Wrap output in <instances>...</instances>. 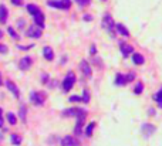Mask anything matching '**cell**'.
Wrapping results in <instances>:
<instances>
[{"instance_id": "cell-27", "label": "cell", "mask_w": 162, "mask_h": 146, "mask_svg": "<svg viewBox=\"0 0 162 146\" xmlns=\"http://www.w3.org/2000/svg\"><path fill=\"white\" fill-rule=\"evenodd\" d=\"M7 33H9V34H10L14 40H19V34L14 31V29H13V27H9V29H7Z\"/></svg>"}, {"instance_id": "cell-26", "label": "cell", "mask_w": 162, "mask_h": 146, "mask_svg": "<svg viewBox=\"0 0 162 146\" xmlns=\"http://www.w3.org/2000/svg\"><path fill=\"white\" fill-rule=\"evenodd\" d=\"M81 101H82V102H85V104H88V102H90V91H88V89H84V91H82Z\"/></svg>"}, {"instance_id": "cell-30", "label": "cell", "mask_w": 162, "mask_h": 146, "mask_svg": "<svg viewBox=\"0 0 162 146\" xmlns=\"http://www.w3.org/2000/svg\"><path fill=\"white\" fill-rule=\"evenodd\" d=\"M80 101H81V97H78V95L70 97V102H80Z\"/></svg>"}, {"instance_id": "cell-33", "label": "cell", "mask_w": 162, "mask_h": 146, "mask_svg": "<svg viewBox=\"0 0 162 146\" xmlns=\"http://www.w3.org/2000/svg\"><path fill=\"white\" fill-rule=\"evenodd\" d=\"M90 53L94 55L95 53H97V48H95V44H91V47H90Z\"/></svg>"}, {"instance_id": "cell-31", "label": "cell", "mask_w": 162, "mask_h": 146, "mask_svg": "<svg viewBox=\"0 0 162 146\" xmlns=\"http://www.w3.org/2000/svg\"><path fill=\"white\" fill-rule=\"evenodd\" d=\"M7 51H9L7 46H4V44H0V53H1V54H6Z\"/></svg>"}, {"instance_id": "cell-28", "label": "cell", "mask_w": 162, "mask_h": 146, "mask_svg": "<svg viewBox=\"0 0 162 146\" xmlns=\"http://www.w3.org/2000/svg\"><path fill=\"white\" fill-rule=\"evenodd\" d=\"M74 1H76L80 7H84L85 4H90V0H74Z\"/></svg>"}, {"instance_id": "cell-10", "label": "cell", "mask_w": 162, "mask_h": 146, "mask_svg": "<svg viewBox=\"0 0 162 146\" xmlns=\"http://www.w3.org/2000/svg\"><path fill=\"white\" fill-rule=\"evenodd\" d=\"M6 87H7V89H9L16 98H20V91H19V88L16 87L14 82H12L10 80H7V81H6Z\"/></svg>"}, {"instance_id": "cell-23", "label": "cell", "mask_w": 162, "mask_h": 146, "mask_svg": "<svg viewBox=\"0 0 162 146\" xmlns=\"http://www.w3.org/2000/svg\"><path fill=\"white\" fill-rule=\"evenodd\" d=\"M154 99L158 102V105H159V108H162V88L154 95Z\"/></svg>"}, {"instance_id": "cell-4", "label": "cell", "mask_w": 162, "mask_h": 146, "mask_svg": "<svg viewBox=\"0 0 162 146\" xmlns=\"http://www.w3.org/2000/svg\"><path fill=\"white\" fill-rule=\"evenodd\" d=\"M74 82H76V77H74V74H73V72H68V74L65 75V78L63 80V84H61L63 91H64V92H68V91L73 88Z\"/></svg>"}, {"instance_id": "cell-36", "label": "cell", "mask_w": 162, "mask_h": 146, "mask_svg": "<svg viewBox=\"0 0 162 146\" xmlns=\"http://www.w3.org/2000/svg\"><path fill=\"white\" fill-rule=\"evenodd\" d=\"M1 37H3V31L0 30V40H1Z\"/></svg>"}, {"instance_id": "cell-29", "label": "cell", "mask_w": 162, "mask_h": 146, "mask_svg": "<svg viewBox=\"0 0 162 146\" xmlns=\"http://www.w3.org/2000/svg\"><path fill=\"white\" fill-rule=\"evenodd\" d=\"M125 80H127V82L134 81V80H135V74H134V72H130L128 75H125Z\"/></svg>"}, {"instance_id": "cell-14", "label": "cell", "mask_w": 162, "mask_h": 146, "mask_svg": "<svg viewBox=\"0 0 162 146\" xmlns=\"http://www.w3.org/2000/svg\"><path fill=\"white\" fill-rule=\"evenodd\" d=\"M81 112V108H68V109H65L61 112L63 116H76L77 118V115Z\"/></svg>"}, {"instance_id": "cell-13", "label": "cell", "mask_w": 162, "mask_h": 146, "mask_svg": "<svg viewBox=\"0 0 162 146\" xmlns=\"http://www.w3.org/2000/svg\"><path fill=\"white\" fill-rule=\"evenodd\" d=\"M121 54L124 55V57H130L131 54H132V51H134V48L131 47L130 44H125V43H121Z\"/></svg>"}, {"instance_id": "cell-21", "label": "cell", "mask_w": 162, "mask_h": 146, "mask_svg": "<svg viewBox=\"0 0 162 146\" xmlns=\"http://www.w3.org/2000/svg\"><path fill=\"white\" fill-rule=\"evenodd\" d=\"M94 126H95V123H94V122L88 123V126L85 128V136H88V138H91V136H93V130H94Z\"/></svg>"}, {"instance_id": "cell-16", "label": "cell", "mask_w": 162, "mask_h": 146, "mask_svg": "<svg viewBox=\"0 0 162 146\" xmlns=\"http://www.w3.org/2000/svg\"><path fill=\"white\" fill-rule=\"evenodd\" d=\"M43 55H44V58L47 61H53L54 60V53H53L51 47H44L43 48Z\"/></svg>"}, {"instance_id": "cell-17", "label": "cell", "mask_w": 162, "mask_h": 146, "mask_svg": "<svg viewBox=\"0 0 162 146\" xmlns=\"http://www.w3.org/2000/svg\"><path fill=\"white\" fill-rule=\"evenodd\" d=\"M132 61H134V64L142 65L144 63H145V58H144L141 54H138V53H134V54H132Z\"/></svg>"}, {"instance_id": "cell-1", "label": "cell", "mask_w": 162, "mask_h": 146, "mask_svg": "<svg viewBox=\"0 0 162 146\" xmlns=\"http://www.w3.org/2000/svg\"><path fill=\"white\" fill-rule=\"evenodd\" d=\"M102 27L110 33L113 37H115V23H114L111 14H108V13L104 14V17H102Z\"/></svg>"}, {"instance_id": "cell-18", "label": "cell", "mask_w": 162, "mask_h": 146, "mask_svg": "<svg viewBox=\"0 0 162 146\" xmlns=\"http://www.w3.org/2000/svg\"><path fill=\"white\" fill-rule=\"evenodd\" d=\"M125 84H127L125 75H124V74H117V77H115V85H118V87H124Z\"/></svg>"}, {"instance_id": "cell-8", "label": "cell", "mask_w": 162, "mask_h": 146, "mask_svg": "<svg viewBox=\"0 0 162 146\" xmlns=\"http://www.w3.org/2000/svg\"><path fill=\"white\" fill-rule=\"evenodd\" d=\"M61 146H78V141L76 138L67 135V136H64L61 139Z\"/></svg>"}, {"instance_id": "cell-34", "label": "cell", "mask_w": 162, "mask_h": 146, "mask_svg": "<svg viewBox=\"0 0 162 146\" xmlns=\"http://www.w3.org/2000/svg\"><path fill=\"white\" fill-rule=\"evenodd\" d=\"M1 114H3V109L0 108V128L3 126V116H1Z\"/></svg>"}, {"instance_id": "cell-2", "label": "cell", "mask_w": 162, "mask_h": 146, "mask_svg": "<svg viewBox=\"0 0 162 146\" xmlns=\"http://www.w3.org/2000/svg\"><path fill=\"white\" fill-rule=\"evenodd\" d=\"M50 7L60 9V10H68L71 7V0H49L47 1Z\"/></svg>"}, {"instance_id": "cell-11", "label": "cell", "mask_w": 162, "mask_h": 146, "mask_svg": "<svg viewBox=\"0 0 162 146\" xmlns=\"http://www.w3.org/2000/svg\"><path fill=\"white\" fill-rule=\"evenodd\" d=\"M141 132H142V135H145L146 138H148V136H151L155 132V126L151 125V123H144L142 128H141Z\"/></svg>"}, {"instance_id": "cell-25", "label": "cell", "mask_w": 162, "mask_h": 146, "mask_svg": "<svg viewBox=\"0 0 162 146\" xmlns=\"http://www.w3.org/2000/svg\"><path fill=\"white\" fill-rule=\"evenodd\" d=\"M26 112H27V108H26L24 105H21V106H20V112H19V115H20V119H21L23 122H26Z\"/></svg>"}, {"instance_id": "cell-7", "label": "cell", "mask_w": 162, "mask_h": 146, "mask_svg": "<svg viewBox=\"0 0 162 146\" xmlns=\"http://www.w3.org/2000/svg\"><path fill=\"white\" fill-rule=\"evenodd\" d=\"M32 64H33L32 57H23V58L20 60V63H19V68H20L21 71H27V70L32 68Z\"/></svg>"}, {"instance_id": "cell-3", "label": "cell", "mask_w": 162, "mask_h": 146, "mask_svg": "<svg viewBox=\"0 0 162 146\" xmlns=\"http://www.w3.org/2000/svg\"><path fill=\"white\" fill-rule=\"evenodd\" d=\"M30 101H32L34 105L41 106V105H44V102H46V94H44V92H37V91H34V92L30 94Z\"/></svg>"}, {"instance_id": "cell-24", "label": "cell", "mask_w": 162, "mask_h": 146, "mask_svg": "<svg viewBox=\"0 0 162 146\" xmlns=\"http://www.w3.org/2000/svg\"><path fill=\"white\" fill-rule=\"evenodd\" d=\"M142 91H144V85H142V82H138V84L135 85L134 94H135V95H139V94H142Z\"/></svg>"}, {"instance_id": "cell-37", "label": "cell", "mask_w": 162, "mask_h": 146, "mask_svg": "<svg viewBox=\"0 0 162 146\" xmlns=\"http://www.w3.org/2000/svg\"><path fill=\"white\" fill-rule=\"evenodd\" d=\"M0 85H1V78H0Z\"/></svg>"}, {"instance_id": "cell-15", "label": "cell", "mask_w": 162, "mask_h": 146, "mask_svg": "<svg viewBox=\"0 0 162 146\" xmlns=\"http://www.w3.org/2000/svg\"><path fill=\"white\" fill-rule=\"evenodd\" d=\"M115 31L119 33V34H121V35H124V37H128V35H130V31L127 30V27H125L124 24H119V23H118V24H115Z\"/></svg>"}, {"instance_id": "cell-9", "label": "cell", "mask_w": 162, "mask_h": 146, "mask_svg": "<svg viewBox=\"0 0 162 146\" xmlns=\"http://www.w3.org/2000/svg\"><path fill=\"white\" fill-rule=\"evenodd\" d=\"M33 20H34V24L38 27V29H44V14L40 12V13H37L36 16H33Z\"/></svg>"}, {"instance_id": "cell-19", "label": "cell", "mask_w": 162, "mask_h": 146, "mask_svg": "<svg viewBox=\"0 0 162 146\" xmlns=\"http://www.w3.org/2000/svg\"><path fill=\"white\" fill-rule=\"evenodd\" d=\"M27 12H29L32 16H36V14H37V13H40L41 10H40V9H38V6H36V4H29V6H27Z\"/></svg>"}, {"instance_id": "cell-32", "label": "cell", "mask_w": 162, "mask_h": 146, "mask_svg": "<svg viewBox=\"0 0 162 146\" xmlns=\"http://www.w3.org/2000/svg\"><path fill=\"white\" fill-rule=\"evenodd\" d=\"M12 1V4H14V6H21L23 4V0H10Z\"/></svg>"}, {"instance_id": "cell-12", "label": "cell", "mask_w": 162, "mask_h": 146, "mask_svg": "<svg viewBox=\"0 0 162 146\" xmlns=\"http://www.w3.org/2000/svg\"><path fill=\"white\" fill-rule=\"evenodd\" d=\"M7 17H9V10L6 9L4 4H0V24H4L7 21Z\"/></svg>"}, {"instance_id": "cell-6", "label": "cell", "mask_w": 162, "mask_h": 146, "mask_svg": "<svg viewBox=\"0 0 162 146\" xmlns=\"http://www.w3.org/2000/svg\"><path fill=\"white\" fill-rule=\"evenodd\" d=\"M26 35L30 37V38H40L41 37V29H38L37 26H32V27L27 29Z\"/></svg>"}, {"instance_id": "cell-20", "label": "cell", "mask_w": 162, "mask_h": 146, "mask_svg": "<svg viewBox=\"0 0 162 146\" xmlns=\"http://www.w3.org/2000/svg\"><path fill=\"white\" fill-rule=\"evenodd\" d=\"M10 142H12L13 145H20V143H21V136H20V135H16V133H13V135L10 136Z\"/></svg>"}, {"instance_id": "cell-22", "label": "cell", "mask_w": 162, "mask_h": 146, "mask_svg": "<svg viewBox=\"0 0 162 146\" xmlns=\"http://www.w3.org/2000/svg\"><path fill=\"white\" fill-rule=\"evenodd\" d=\"M7 121H9V123H10V125H16L17 123L16 115L13 114V112H9V114H7Z\"/></svg>"}, {"instance_id": "cell-5", "label": "cell", "mask_w": 162, "mask_h": 146, "mask_svg": "<svg viewBox=\"0 0 162 146\" xmlns=\"http://www.w3.org/2000/svg\"><path fill=\"white\" fill-rule=\"evenodd\" d=\"M80 70H81V72H82V75H84L85 78H90L91 74H93L91 65L88 64V61H85V60H82V61L80 63Z\"/></svg>"}, {"instance_id": "cell-35", "label": "cell", "mask_w": 162, "mask_h": 146, "mask_svg": "<svg viewBox=\"0 0 162 146\" xmlns=\"http://www.w3.org/2000/svg\"><path fill=\"white\" fill-rule=\"evenodd\" d=\"M84 20H87V21H91V20H93V17L90 16V14H85V16H84Z\"/></svg>"}]
</instances>
